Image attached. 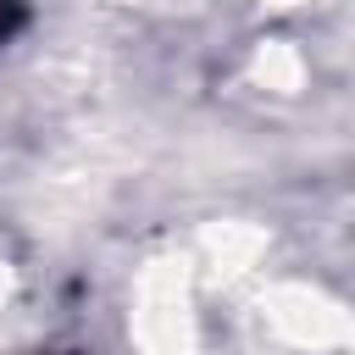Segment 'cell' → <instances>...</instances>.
Listing matches in <instances>:
<instances>
[{
    "instance_id": "cell-1",
    "label": "cell",
    "mask_w": 355,
    "mask_h": 355,
    "mask_svg": "<svg viewBox=\"0 0 355 355\" xmlns=\"http://www.w3.org/2000/svg\"><path fill=\"white\" fill-rule=\"evenodd\" d=\"M17 28V0H0V39Z\"/></svg>"
}]
</instances>
